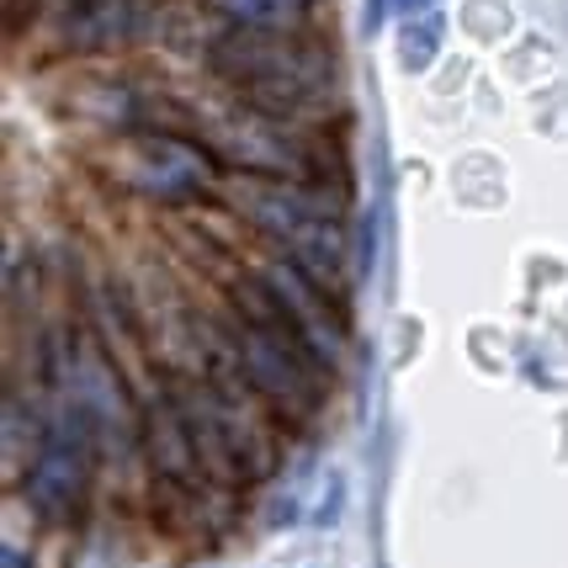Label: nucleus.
Here are the masks:
<instances>
[{
  "mask_svg": "<svg viewBox=\"0 0 568 568\" xmlns=\"http://www.w3.org/2000/svg\"><path fill=\"white\" fill-rule=\"evenodd\" d=\"M91 452H97V425L64 394V404L43 425V442L32 446V468H27V505L49 526L80 520L85 489H91Z\"/></svg>",
  "mask_w": 568,
  "mask_h": 568,
  "instance_id": "f03ea898",
  "label": "nucleus"
},
{
  "mask_svg": "<svg viewBox=\"0 0 568 568\" xmlns=\"http://www.w3.org/2000/svg\"><path fill=\"white\" fill-rule=\"evenodd\" d=\"M266 297L320 362H329L341 351V324H335V308H329V287H320L297 261H276L266 272Z\"/></svg>",
  "mask_w": 568,
  "mask_h": 568,
  "instance_id": "423d86ee",
  "label": "nucleus"
},
{
  "mask_svg": "<svg viewBox=\"0 0 568 568\" xmlns=\"http://www.w3.org/2000/svg\"><path fill=\"white\" fill-rule=\"evenodd\" d=\"M229 197L250 223H261L282 245H293L297 234H308L320 223H341L335 202L320 197L303 181H287V175H240V186H229Z\"/></svg>",
  "mask_w": 568,
  "mask_h": 568,
  "instance_id": "20e7f679",
  "label": "nucleus"
},
{
  "mask_svg": "<svg viewBox=\"0 0 568 568\" xmlns=\"http://www.w3.org/2000/svg\"><path fill=\"white\" fill-rule=\"evenodd\" d=\"M234 362L250 377V388H261L276 404H314V367H324L314 351L293 335V324L276 314L266 320H245L234 335Z\"/></svg>",
  "mask_w": 568,
  "mask_h": 568,
  "instance_id": "7ed1b4c3",
  "label": "nucleus"
},
{
  "mask_svg": "<svg viewBox=\"0 0 568 568\" xmlns=\"http://www.w3.org/2000/svg\"><path fill=\"white\" fill-rule=\"evenodd\" d=\"M297 0H219L223 17H234L240 27H272L276 17H287Z\"/></svg>",
  "mask_w": 568,
  "mask_h": 568,
  "instance_id": "6e6552de",
  "label": "nucleus"
},
{
  "mask_svg": "<svg viewBox=\"0 0 568 568\" xmlns=\"http://www.w3.org/2000/svg\"><path fill=\"white\" fill-rule=\"evenodd\" d=\"M442 32H446V22L436 17V11L409 17L404 32H398V59H404V70H425V64H436V53H442Z\"/></svg>",
  "mask_w": 568,
  "mask_h": 568,
  "instance_id": "0eeeda50",
  "label": "nucleus"
},
{
  "mask_svg": "<svg viewBox=\"0 0 568 568\" xmlns=\"http://www.w3.org/2000/svg\"><path fill=\"white\" fill-rule=\"evenodd\" d=\"M420 6L430 0H367V32H377L388 17H420Z\"/></svg>",
  "mask_w": 568,
  "mask_h": 568,
  "instance_id": "1a4fd4ad",
  "label": "nucleus"
},
{
  "mask_svg": "<svg viewBox=\"0 0 568 568\" xmlns=\"http://www.w3.org/2000/svg\"><path fill=\"white\" fill-rule=\"evenodd\" d=\"M123 181L133 192L160 197V202H197L213 192V165H207V154H197L192 144H181V139L144 133V139L128 144Z\"/></svg>",
  "mask_w": 568,
  "mask_h": 568,
  "instance_id": "39448f33",
  "label": "nucleus"
},
{
  "mask_svg": "<svg viewBox=\"0 0 568 568\" xmlns=\"http://www.w3.org/2000/svg\"><path fill=\"white\" fill-rule=\"evenodd\" d=\"M219 74L255 112H297L324 91V70L314 53L276 38L266 27H245L219 43Z\"/></svg>",
  "mask_w": 568,
  "mask_h": 568,
  "instance_id": "f257e3e1",
  "label": "nucleus"
},
{
  "mask_svg": "<svg viewBox=\"0 0 568 568\" xmlns=\"http://www.w3.org/2000/svg\"><path fill=\"white\" fill-rule=\"evenodd\" d=\"M6 564H11V568H27V564H22V552H17V547H6Z\"/></svg>",
  "mask_w": 568,
  "mask_h": 568,
  "instance_id": "9d476101",
  "label": "nucleus"
}]
</instances>
